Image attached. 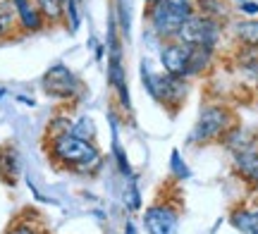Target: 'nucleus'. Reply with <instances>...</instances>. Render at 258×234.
<instances>
[{"mask_svg": "<svg viewBox=\"0 0 258 234\" xmlns=\"http://www.w3.org/2000/svg\"><path fill=\"white\" fill-rule=\"evenodd\" d=\"M19 175V155L15 146H3L0 148V177L15 184Z\"/></svg>", "mask_w": 258, "mask_h": 234, "instance_id": "obj_12", "label": "nucleus"}, {"mask_svg": "<svg viewBox=\"0 0 258 234\" xmlns=\"http://www.w3.org/2000/svg\"><path fill=\"white\" fill-rule=\"evenodd\" d=\"M232 127V115L227 108L222 105H208L203 108L199 120L194 124L191 134H189V143H211L225 136Z\"/></svg>", "mask_w": 258, "mask_h": 234, "instance_id": "obj_4", "label": "nucleus"}, {"mask_svg": "<svg viewBox=\"0 0 258 234\" xmlns=\"http://www.w3.org/2000/svg\"><path fill=\"white\" fill-rule=\"evenodd\" d=\"M10 5L15 10V19L24 31H38L43 27V15L34 0H10Z\"/></svg>", "mask_w": 258, "mask_h": 234, "instance_id": "obj_10", "label": "nucleus"}, {"mask_svg": "<svg viewBox=\"0 0 258 234\" xmlns=\"http://www.w3.org/2000/svg\"><path fill=\"white\" fill-rule=\"evenodd\" d=\"M144 229L148 234H177L179 229V213L167 201H158L144 213Z\"/></svg>", "mask_w": 258, "mask_h": 234, "instance_id": "obj_7", "label": "nucleus"}, {"mask_svg": "<svg viewBox=\"0 0 258 234\" xmlns=\"http://www.w3.org/2000/svg\"><path fill=\"white\" fill-rule=\"evenodd\" d=\"M241 8H244V12H251V15H256L258 12V5H253V3H244Z\"/></svg>", "mask_w": 258, "mask_h": 234, "instance_id": "obj_20", "label": "nucleus"}, {"mask_svg": "<svg viewBox=\"0 0 258 234\" xmlns=\"http://www.w3.org/2000/svg\"><path fill=\"white\" fill-rule=\"evenodd\" d=\"M127 234H134V227L132 225H127Z\"/></svg>", "mask_w": 258, "mask_h": 234, "instance_id": "obj_21", "label": "nucleus"}, {"mask_svg": "<svg viewBox=\"0 0 258 234\" xmlns=\"http://www.w3.org/2000/svg\"><path fill=\"white\" fill-rule=\"evenodd\" d=\"M12 22H15V15L8 5H0V38L8 36L10 29H12Z\"/></svg>", "mask_w": 258, "mask_h": 234, "instance_id": "obj_17", "label": "nucleus"}, {"mask_svg": "<svg viewBox=\"0 0 258 234\" xmlns=\"http://www.w3.org/2000/svg\"><path fill=\"white\" fill-rule=\"evenodd\" d=\"M194 15L191 0H151L148 5V22L158 36H177Z\"/></svg>", "mask_w": 258, "mask_h": 234, "instance_id": "obj_2", "label": "nucleus"}, {"mask_svg": "<svg viewBox=\"0 0 258 234\" xmlns=\"http://www.w3.org/2000/svg\"><path fill=\"white\" fill-rule=\"evenodd\" d=\"M218 38H220V24L213 17H206V15H201V17L191 15L189 22L177 31V41L194 48H208V50H213L215 43H218Z\"/></svg>", "mask_w": 258, "mask_h": 234, "instance_id": "obj_5", "label": "nucleus"}, {"mask_svg": "<svg viewBox=\"0 0 258 234\" xmlns=\"http://www.w3.org/2000/svg\"><path fill=\"white\" fill-rule=\"evenodd\" d=\"M141 74H144V86L146 91L158 103H163L170 110H177L179 105L184 103L186 96V82L182 76H172V74H153L146 65H141Z\"/></svg>", "mask_w": 258, "mask_h": 234, "instance_id": "obj_3", "label": "nucleus"}, {"mask_svg": "<svg viewBox=\"0 0 258 234\" xmlns=\"http://www.w3.org/2000/svg\"><path fill=\"white\" fill-rule=\"evenodd\" d=\"M36 8L41 10L43 19H50V22H60L64 15V3L62 0H34Z\"/></svg>", "mask_w": 258, "mask_h": 234, "instance_id": "obj_14", "label": "nucleus"}, {"mask_svg": "<svg viewBox=\"0 0 258 234\" xmlns=\"http://www.w3.org/2000/svg\"><path fill=\"white\" fill-rule=\"evenodd\" d=\"M160 62H163L167 74L186 79V76H189V62H191V48L184 46V43H179V41H177V43H170V46L163 48Z\"/></svg>", "mask_w": 258, "mask_h": 234, "instance_id": "obj_9", "label": "nucleus"}, {"mask_svg": "<svg viewBox=\"0 0 258 234\" xmlns=\"http://www.w3.org/2000/svg\"><path fill=\"white\" fill-rule=\"evenodd\" d=\"M5 234H43V232H41L36 225L27 222V220H19V222H15Z\"/></svg>", "mask_w": 258, "mask_h": 234, "instance_id": "obj_19", "label": "nucleus"}, {"mask_svg": "<svg viewBox=\"0 0 258 234\" xmlns=\"http://www.w3.org/2000/svg\"><path fill=\"white\" fill-rule=\"evenodd\" d=\"M237 36L249 43V46H258V22H241L237 24Z\"/></svg>", "mask_w": 258, "mask_h": 234, "instance_id": "obj_16", "label": "nucleus"}, {"mask_svg": "<svg viewBox=\"0 0 258 234\" xmlns=\"http://www.w3.org/2000/svg\"><path fill=\"white\" fill-rule=\"evenodd\" d=\"M48 155L50 160L64 170L74 172H96L101 168V150L96 148V143L89 139H82L72 131H62L55 136H48Z\"/></svg>", "mask_w": 258, "mask_h": 234, "instance_id": "obj_1", "label": "nucleus"}, {"mask_svg": "<svg viewBox=\"0 0 258 234\" xmlns=\"http://www.w3.org/2000/svg\"><path fill=\"white\" fill-rule=\"evenodd\" d=\"M232 225L244 234H258V208L232 213Z\"/></svg>", "mask_w": 258, "mask_h": 234, "instance_id": "obj_13", "label": "nucleus"}, {"mask_svg": "<svg viewBox=\"0 0 258 234\" xmlns=\"http://www.w3.org/2000/svg\"><path fill=\"white\" fill-rule=\"evenodd\" d=\"M170 168H172V175L179 179H186L189 177V168H186L182 158H179V150H172V158H170Z\"/></svg>", "mask_w": 258, "mask_h": 234, "instance_id": "obj_18", "label": "nucleus"}, {"mask_svg": "<svg viewBox=\"0 0 258 234\" xmlns=\"http://www.w3.org/2000/svg\"><path fill=\"white\" fill-rule=\"evenodd\" d=\"M110 65H108V79H110L112 89L117 91L120 96V103L124 108H129V89H127V82H124V69H122V50H120V43H117V36H115V27H110Z\"/></svg>", "mask_w": 258, "mask_h": 234, "instance_id": "obj_8", "label": "nucleus"}, {"mask_svg": "<svg viewBox=\"0 0 258 234\" xmlns=\"http://www.w3.org/2000/svg\"><path fill=\"white\" fill-rule=\"evenodd\" d=\"M72 134H77V136H82V139H89L93 141V136H96V124H93L91 117H79V120L72 122Z\"/></svg>", "mask_w": 258, "mask_h": 234, "instance_id": "obj_15", "label": "nucleus"}, {"mask_svg": "<svg viewBox=\"0 0 258 234\" xmlns=\"http://www.w3.org/2000/svg\"><path fill=\"white\" fill-rule=\"evenodd\" d=\"M234 165H237V172H239L249 184L258 187V153L256 150H237Z\"/></svg>", "mask_w": 258, "mask_h": 234, "instance_id": "obj_11", "label": "nucleus"}, {"mask_svg": "<svg viewBox=\"0 0 258 234\" xmlns=\"http://www.w3.org/2000/svg\"><path fill=\"white\" fill-rule=\"evenodd\" d=\"M43 91L53 98H60V101H72L82 94V84H79L77 74L70 72L64 65H55L43 76Z\"/></svg>", "mask_w": 258, "mask_h": 234, "instance_id": "obj_6", "label": "nucleus"}]
</instances>
